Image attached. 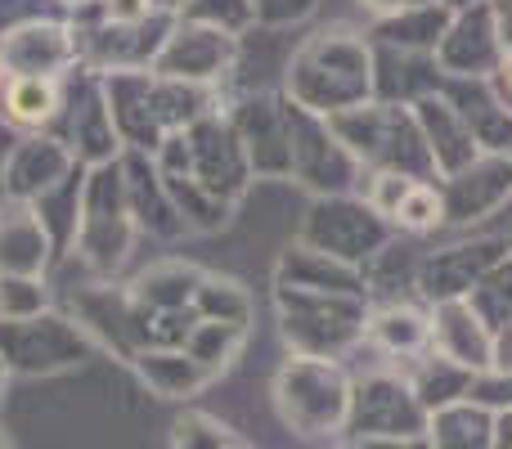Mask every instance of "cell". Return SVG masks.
Here are the masks:
<instances>
[{"label":"cell","instance_id":"6da1fadb","mask_svg":"<svg viewBox=\"0 0 512 449\" xmlns=\"http://www.w3.org/2000/svg\"><path fill=\"white\" fill-rule=\"evenodd\" d=\"M427 409L418 405L414 387L396 378H378L360 387L351 405V427H360L364 441H405V436H423Z\"/></svg>","mask_w":512,"mask_h":449},{"label":"cell","instance_id":"7a4b0ae2","mask_svg":"<svg viewBox=\"0 0 512 449\" xmlns=\"http://www.w3.org/2000/svg\"><path fill=\"white\" fill-rule=\"evenodd\" d=\"M283 391H301V396H283V414L301 427V436H324L351 414V396L333 369H297L283 378Z\"/></svg>","mask_w":512,"mask_h":449},{"label":"cell","instance_id":"3957f363","mask_svg":"<svg viewBox=\"0 0 512 449\" xmlns=\"http://www.w3.org/2000/svg\"><path fill=\"white\" fill-rule=\"evenodd\" d=\"M414 122H418V131H423L427 153H432L441 176H459V171H468L472 162L481 158L477 135L468 131V122L459 117V108H454L450 99H436V95L414 99Z\"/></svg>","mask_w":512,"mask_h":449},{"label":"cell","instance_id":"277c9868","mask_svg":"<svg viewBox=\"0 0 512 449\" xmlns=\"http://www.w3.org/2000/svg\"><path fill=\"white\" fill-rule=\"evenodd\" d=\"M432 346L436 355L454 360L468 373L495 369V333H490L486 319L468 301H441V310L432 319Z\"/></svg>","mask_w":512,"mask_h":449},{"label":"cell","instance_id":"5b68a950","mask_svg":"<svg viewBox=\"0 0 512 449\" xmlns=\"http://www.w3.org/2000/svg\"><path fill=\"white\" fill-rule=\"evenodd\" d=\"M441 50V63L463 81H481L499 68L504 50H499V32H495V14L477 9V14H459L445 32V41L436 45Z\"/></svg>","mask_w":512,"mask_h":449},{"label":"cell","instance_id":"8992f818","mask_svg":"<svg viewBox=\"0 0 512 449\" xmlns=\"http://www.w3.org/2000/svg\"><path fill=\"white\" fill-rule=\"evenodd\" d=\"M504 194H512V162L477 158L468 171L450 176V185H445V221H481L504 203Z\"/></svg>","mask_w":512,"mask_h":449},{"label":"cell","instance_id":"52a82bcc","mask_svg":"<svg viewBox=\"0 0 512 449\" xmlns=\"http://www.w3.org/2000/svg\"><path fill=\"white\" fill-rule=\"evenodd\" d=\"M432 449H495V423L481 405H450L432 418Z\"/></svg>","mask_w":512,"mask_h":449},{"label":"cell","instance_id":"ba28073f","mask_svg":"<svg viewBox=\"0 0 512 449\" xmlns=\"http://www.w3.org/2000/svg\"><path fill=\"white\" fill-rule=\"evenodd\" d=\"M472 382H477V373L459 369V364L445 360V355H427L423 373L414 378V396L427 414H441V409H450L454 400L472 396Z\"/></svg>","mask_w":512,"mask_h":449},{"label":"cell","instance_id":"9c48e42d","mask_svg":"<svg viewBox=\"0 0 512 449\" xmlns=\"http://www.w3.org/2000/svg\"><path fill=\"white\" fill-rule=\"evenodd\" d=\"M490 247H495V243L454 247V252H445V256H441V261H432V279H427L432 288H427V292H432L436 301H463V292H468L472 283H481V279H477V270L490 261V256H495Z\"/></svg>","mask_w":512,"mask_h":449},{"label":"cell","instance_id":"30bf717a","mask_svg":"<svg viewBox=\"0 0 512 449\" xmlns=\"http://www.w3.org/2000/svg\"><path fill=\"white\" fill-rule=\"evenodd\" d=\"M373 337L387 351H418V346L432 342V324L414 310H387V315L373 319Z\"/></svg>","mask_w":512,"mask_h":449},{"label":"cell","instance_id":"8fae6325","mask_svg":"<svg viewBox=\"0 0 512 449\" xmlns=\"http://www.w3.org/2000/svg\"><path fill=\"white\" fill-rule=\"evenodd\" d=\"M396 221L405 225V229H436L445 221V194L436 185H427V180H418L414 189H409V198L400 203V212H396Z\"/></svg>","mask_w":512,"mask_h":449},{"label":"cell","instance_id":"7c38bea8","mask_svg":"<svg viewBox=\"0 0 512 449\" xmlns=\"http://www.w3.org/2000/svg\"><path fill=\"white\" fill-rule=\"evenodd\" d=\"M50 108H54L50 81H14V90H9V113H14L18 122H41Z\"/></svg>","mask_w":512,"mask_h":449},{"label":"cell","instance_id":"4fadbf2b","mask_svg":"<svg viewBox=\"0 0 512 449\" xmlns=\"http://www.w3.org/2000/svg\"><path fill=\"white\" fill-rule=\"evenodd\" d=\"M490 90H495L499 108L512 117V54H504V59H499V68L490 72Z\"/></svg>","mask_w":512,"mask_h":449},{"label":"cell","instance_id":"5bb4252c","mask_svg":"<svg viewBox=\"0 0 512 449\" xmlns=\"http://www.w3.org/2000/svg\"><path fill=\"white\" fill-rule=\"evenodd\" d=\"M364 5H369L373 14H382V18H400V14H414V9L436 5V0H364Z\"/></svg>","mask_w":512,"mask_h":449},{"label":"cell","instance_id":"9a60e30c","mask_svg":"<svg viewBox=\"0 0 512 449\" xmlns=\"http://www.w3.org/2000/svg\"><path fill=\"white\" fill-rule=\"evenodd\" d=\"M490 14H495L499 50H504V54H512V0H495V5H490Z\"/></svg>","mask_w":512,"mask_h":449},{"label":"cell","instance_id":"2e32d148","mask_svg":"<svg viewBox=\"0 0 512 449\" xmlns=\"http://www.w3.org/2000/svg\"><path fill=\"white\" fill-rule=\"evenodd\" d=\"M364 449H432L423 436H405V441H364Z\"/></svg>","mask_w":512,"mask_h":449},{"label":"cell","instance_id":"e0dca14e","mask_svg":"<svg viewBox=\"0 0 512 449\" xmlns=\"http://www.w3.org/2000/svg\"><path fill=\"white\" fill-rule=\"evenodd\" d=\"M495 449H512V409H508L504 427H499V436H495Z\"/></svg>","mask_w":512,"mask_h":449}]
</instances>
